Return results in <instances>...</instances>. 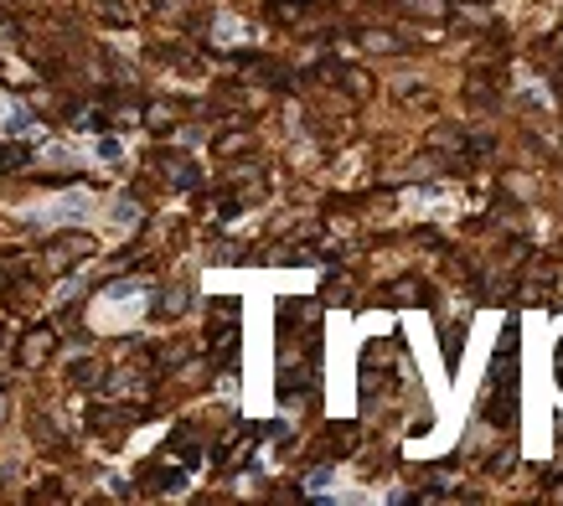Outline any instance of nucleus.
Masks as SVG:
<instances>
[{
    "mask_svg": "<svg viewBox=\"0 0 563 506\" xmlns=\"http://www.w3.org/2000/svg\"><path fill=\"white\" fill-rule=\"evenodd\" d=\"M83 217H94V196L88 191H68L42 212V222H83Z\"/></svg>",
    "mask_w": 563,
    "mask_h": 506,
    "instance_id": "f03ea898",
    "label": "nucleus"
},
{
    "mask_svg": "<svg viewBox=\"0 0 563 506\" xmlns=\"http://www.w3.org/2000/svg\"><path fill=\"white\" fill-rule=\"evenodd\" d=\"M331 481H336V470H331V465H326V470H310L305 491H310V496H331Z\"/></svg>",
    "mask_w": 563,
    "mask_h": 506,
    "instance_id": "20e7f679",
    "label": "nucleus"
},
{
    "mask_svg": "<svg viewBox=\"0 0 563 506\" xmlns=\"http://www.w3.org/2000/svg\"><path fill=\"white\" fill-rule=\"evenodd\" d=\"M6 114H10V109H6V99H0V119H6Z\"/></svg>",
    "mask_w": 563,
    "mask_h": 506,
    "instance_id": "423d86ee",
    "label": "nucleus"
},
{
    "mask_svg": "<svg viewBox=\"0 0 563 506\" xmlns=\"http://www.w3.org/2000/svg\"><path fill=\"white\" fill-rule=\"evenodd\" d=\"M145 305H150L145 279H114V284L98 295V305H94V321L98 326H129V321L145 315Z\"/></svg>",
    "mask_w": 563,
    "mask_h": 506,
    "instance_id": "f257e3e1",
    "label": "nucleus"
},
{
    "mask_svg": "<svg viewBox=\"0 0 563 506\" xmlns=\"http://www.w3.org/2000/svg\"><path fill=\"white\" fill-rule=\"evenodd\" d=\"M119 155H124V145L114 140V135H103V140H94V161H103V166H119Z\"/></svg>",
    "mask_w": 563,
    "mask_h": 506,
    "instance_id": "7ed1b4c3",
    "label": "nucleus"
},
{
    "mask_svg": "<svg viewBox=\"0 0 563 506\" xmlns=\"http://www.w3.org/2000/svg\"><path fill=\"white\" fill-rule=\"evenodd\" d=\"M558 341H563V336H558ZM558 352H563V346H558ZM558 388H563V367H558Z\"/></svg>",
    "mask_w": 563,
    "mask_h": 506,
    "instance_id": "39448f33",
    "label": "nucleus"
}]
</instances>
